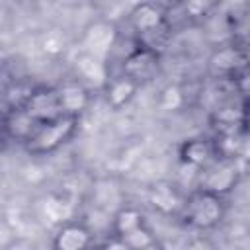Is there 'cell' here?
Wrapping results in <instances>:
<instances>
[{
  "instance_id": "cell-1",
  "label": "cell",
  "mask_w": 250,
  "mask_h": 250,
  "mask_svg": "<svg viewBox=\"0 0 250 250\" xmlns=\"http://www.w3.org/2000/svg\"><path fill=\"white\" fill-rule=\"evenodd\" d=\"M74 123H76V117H68V115H61L59 119L39 123L27 141V148L35 154L55 150L59 145H62L70 137V133L74 131Z\"/></svg>"
},
{
  "instance_id": "cell-2",
  "label": "cell",
  "mask_w": 250,
  "mask_h": 250,
  "mask_svg": "<svg viewBox=\"0 0 250 250\" xmlns=\"http://www.w3.org/2000/svg\"><path fill=\"white\" fill-rule=\"evenodd\" d=\"M223 217V201L221 195L209 193L199 189L193 193L186 203V219L191 227L197 229H211Z\"/></svg>"
},
{
  "instance_id": "cell-3",
  "label": "cell",
  "mask_w": 250,
  "mask_h": 250,
  "mask_svg": "<svg viewBox=\"0 0 250 250\" xmlns=\"http://www.w3.org/2000/svg\"><path fill=\"white\" fill-rule=\"evenodd\" d=\"M37 123H47L62 115L57 88H37L29 92V98L21 105Z\"/></svg>"
},
{
  "instance_id": "cell-4",
  "label": "cell",
  "mask_w": 250,
  "mask_h": 250,
  "mask_svg": "<svg viewBox=\"0 0 250 250\" xmlns=\"http://www.w3.org/2000/svg\"><path fill=\"white\" fill-rule=\"evenodd\" d=\"M59 94V102H61V109L62 115L68 117H76L78 113H82L88 104H90V94L86 90V86L76 78V80H66L57 88Z\"/></svg>"
},
{
  "instance_id": "cell-5",
  "label": "cell",
  "mask_w": 250,
  "mask_h": 250,
  "mask_svg": "<svg viewBox=\"0 0 250 250\" xmlns=\"http://www.w3.org/2000/svg\"><path fill=\"white\" fill-rule=\"evenodd\" d=\"M113 41H115V27L107 21H96L84 33V47H86L84 53L104 61L105 53L113 47Z\"/></svg>"
},
{
  "instance_id": "cell-6",
  "label": "cell",
  "mask_w": 250,
  "mask_h": 250,
  "mask_svg": "<svg viewBox=\"0 0 250 250\" xmlns=\"http://www.w3.org/2000/svg\"><path fill=\"white\" fill-rule=\"evenodd\" d=\"M92 234L84 225L66 223L59 229L53 240V250H88Z\"/></svg>"
},
{
  "instance_id": "cell-7",
  "label": "cell",
  "mask_w": 250,
  "mask_h": 250,
  "mask_svg": "<svg viewBox=\"0 0 250 250\" xmlns=\"http://www.w3.org/2000/svg\"><path fill=\"white\" fill-rule=\"evenodd\" d=\"M156 64H158V59L152 49H148V47L137 49L123 61V74L133 78L135 82H139V80L148 78L154 72Z\"/></svg>"
},
{
  "instance_id": "cell-8",
  "label": "cell",
  "mask_w": 250,
  "mask_h": 250,
  "mask_svg": "<svg viewBox=\"0 0 250 250\" xmlns=\"http://www.w3.org/2000/svg\"><path fill=\"white\" fill-rule=\"evenodd\" d=\"M236 182V168L230 162H223L215 168H211L203 180H201V189L215 193V195H223L227 193Z\"/></svg>"
},
{
  "instance_id": "cell-9",
  "label": "cell",
  "mask_w": 250,
  "mask_h": 250,
  "mask_svg": "<svg viewBox=\"0 0 250 250\" xmlns=\"http://www.w3.org/2000/svg\"><path fill=\"white\" fill-rule=\"evenodd\" d=\"M217 148L211 141L205 139H189L182 145L180 156H182V164L193 166V168H201L205 164H209L215 156Z\"/></svg>"
},
{
  "instance_id": "cell-10",
  "label": "cell",
  "mask_w": 250,
  "mask_h": 250,
  "mask_svg": "<svg viewBox=\"0 0 250 250\" xmlns=\"http://www.w3.org/2000/svg\"><path fill=\"white\" fill-rule=\"evenodd\" d=\"M164 21V14L160 12L158 6L154 4H139L133 8L131 12V23L133 27L139 31V33H145V35H150V33H156L160 29Z\"/></svg>"
},
{
  "instance_id": "cell-11",
  "label": "cell",
  "mask_w": 250,
  "mask_h": 250,
  "mask_svg": "<svg viewBox=\"0 0 250 250\" xmlns=\"http://www.w3.org/2000/svg\"><path fill=\"white\" fill-rule=\"evenodd\" d=\"M137 86L139 82H135L133 78L129 76H119V78H113L107 82L105 86V102L107 105H111L113 109H121L123 105H127L135 94H137Z\"/></svg>"
},
{
  "instance_id": "cell-12",
  "label": "cell",
  "mask_w": 250,
  "mask_h": 250,
  "mask_svg": "<svg viewBox=\"0 0 250 250\" xmlns=\"http://www.w3.org/2000/svg\"><path fill=\"white\" fill-rule=\"evenodd\" d=\"M76 72L84 82H90L94 86H107L109 78H107V68L104 64L102 59L82 53L76 59Z\"/></svg>"
},
{
  "instance_id": "cell-13",
  "label": "cell",
  "mask_w": 250,
  "mask_h": 250,
  "mask_svg": "<svg viewBox=\"0 0 250 250\" xmlns=\"http://www.w3.org/2000/svg\"><path fill=\"white\" fill-rule=\"evenodd\" d=\"M37 121L20 105L14 107V111L8 113L6 117V131L14 137V139H21V141H29V137L33 135V131L37 129Z\"/></svg>"
},
{
  "instance_id": "cell-14",
  "label": "cell",
  "mask_w": 250,
  "mask_h": 250,
  "mask_svg": "<svg viewBox=\"0 0 250 250\" xmlns=\"http://www.w3.org/2000/svg\"><path fill=\"white\" fill-rule=\"evenodd\" d=\"M143 219H145L143 213L139 209H135V207H123V209H119L117 215L113 217V232H115V236L125 238L133 230L141 229L145 225Z\"/></svg>"
},
{
  "instance_id": "cell-15",
  "label": "cell",
  "mask_w": 250,
  "mask_h": 250,
  "mask_svg": "<svg viewBox=\"0 0 250 250\" xmlns=\"http://www.w3.org/2000/svg\"><path fill=\"white\" fill-rule=\"evenodd\" d=\"M150 201H152L154 207H158L160 211H166V213H168V211H174V209L178 207V203H180L176 189L170 188L168 184H158V186H154L152 191H150Z\"/></svg>"
},
{
  "instance_id": "cell-16",
  "label": "cell",
  "mask_w": 250,
  "mask_h": 250,
  "mask_svg": "<svg viewBox=\"0 0 250 250\" xmlns=\"http://www.w3.org/2000/svg\"><path fill=\"white\" fill-rule=\"evenodd\" d=\"M242 62V57L238 53V49L234 47H225V49H219L213 59H211V64L213 68L221 70V72H230L234 68H238V64Z\"/></svg>"
},
{
  "instance_id": "cell-17",
  "label": "cell",
  "mask_w": 250,
  "mask_h": 250,
  "mask_svg": "<svg viewBox=\"0 0 250 250\" xmlns=\"http://www.w3.org/2000/svg\"><path fill=\"white\" fill-rule=\"evenodd\" d=\"M215 119H217L219 127L223 129V133H234V127L240 125V121H242V109H238L234 105H225L215 113Z\"/></svg>"
},
{
  "instance_id": "cell-18",
  "label": "cell",
  "mask_w": 250,
  "mask_h": 250,
  "mask_svg": "<svg viewBox=\"0 0 250 250\" xmlns=\"http://www.w3.org/2000/svg\"><path fill=\"white\" fill-rule=\"evenodd\" d=\"M121 238V236H119ZM125 242L133 248V250H148L152 244H154V238H152V232L143 225L141 229L133 230L131 234L125 236Z\"/></svg>"
},
{
  "instance_id": "cell-19",
  "label": "cell",
  "mask_w": 250,
  "mask_h": 250,
  "mask_svg": "<svg viewBox=\"0 0 250 250\" xmlns=\"http://www.w3.org/2000/svg\"><path fill=\"white\" fill-rule=\"evenodd\" d=\"M160 105L166 111H176L184 105V92L178 86H166L160 94Z\"/></svg>"
},
{
  "instance_id": "cell-20",
  "label": "cell",
  "mask_w": 250,
  "mask_h": 250,
  "mask_svg": "<svg viewBox=\"0 0 250 250\" xmlns=\"http://www.w3.org/2000/svg\"><path fill=\"white\" fill-rule=\"evenodd\" d=\"M236 90L240 96L250 100V70H244L236 76Z\"/></svg>"
},
{
  "instance_id": "cell-21",
  "label": "cell",
  "mask_w": 250,
  "mask_h": 250,
  "mask_svg": "<svg viewBox=\"0 0 250 250\" xmlns=\"http://www.w3.org/2000/svg\"><path fill=\"white\" fill-rule=\"evenodd\" d=\"M102 250H133L127 242H125V238H119V236H113V238H109L104 246H102Z\"/></svg>"
},
{
  "instance_id": "cell-22",
  "label": "cell",
  "mask_w": 250,
  "mask_h": 250,
  "mask_svg": "<svg viewBox=\"0 0 250 250\" xmlns=\"http://www.w3.org/2000/svg\"><path fill=\"white\" fill-rule=\"evenodd\" d=\"M209 8H211V4H201V2H189V4H186V12L189 16H203Z\"/></svg>"
}]
</instances>
